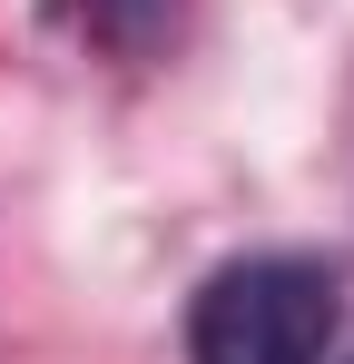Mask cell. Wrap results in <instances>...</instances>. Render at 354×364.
Instances as JSON below:
<instances>
[{
	"instance_id": "7a4b0ae2",
	"label": "cell",
	"mask_w": 354,
	"mask_h": 364,
	"mask_svg": "<svg viewBox=\"0 0 354 364\" xmlns=\"http://www.w3.org/2000/svg\"><path fill=\"white\" fill-rule=\"evenodd\" d=\"M59 10H79V20H99V30H128V10H168V0H59Z\"/></svg>"
},
{
	"instance_id": "6da1fadb",
	"label": "cell",
	"mask_w": 354,
	"mask_h": 364,
	"mask_svg": "<svg viewBox=\"0 0 354 364\" xmlns=\"http://www.w3.org/2000/svg\"><path fill=\"white\" fill-rule=\"evenodd\" d=\"M345 286L315 256H236L187 305V364H335Z\"/></svg>"
}]
</instances>
